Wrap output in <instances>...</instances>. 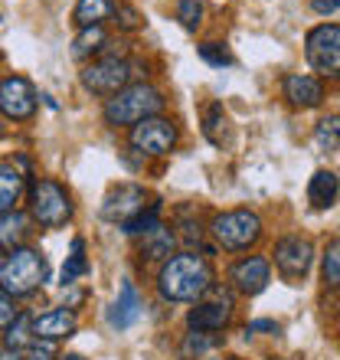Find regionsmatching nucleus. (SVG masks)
<instances>
[{
    "mask_svg": "<svg viewBox=\"0 0 340 360\" xmlns=\"http://www.w3.org/2000/svg\"><path fill=\"white\" fill-rule=\"evenodd\" d=\"M213 288V269L197 252L170 256L157 272V292L167 302H197Z\"/></svg>",
    "mask_w": 340,
    "mask_h": 360,
    "instance_id": "nucleus-1",
    "label": "nucleus"
},
{
    "mask_svg": "<svg viewBox=\"0 0 340 360\" xmlns=\"http://www.w3.org/2000/svg\"><path fill=\"white\" fill-rule=\"evenodd\" d=\"M164 108V95L157 92L148 82H131L124 86L122 92H115L108 102H105V122L112 128H128V124H138L144 118H154V115Z\"/></svg>",
    "mask_w": 340,
    "mask_h": 360,
    "instance_id": "nucleus-2",
    "label": "nucleus"
},
{
    "mask_svg": "<svg viewBox=\"0 0 340 360\" xmlns=\"http://www.w3.org/2000/svg\"><path fill=\"white\" fill-rule=\"evenodd\" d=\"M43 282H46V259L39 256L37 249L20 246L4 256V262H0V288H7L13 298L33 295Z\"/></svg>",
    "mask_w": 340,
    "mask_h": 360,
    "instance_id": "nucleus-3",
    "label": "nucleus"
},
{
    "mask_svg": "<svg viewBox=\"0 0 340 360\" xmlns=\"http://www.w3.org/2000/svg\"><path fill=\"white\" fill-rule=\"evenodd\" d=\"M30 213H33V219H37L39 226L59 229L72 219L76 203H72V193L59 180L43 177L30 187Z\"/></svg>",
    "mask_w": 340,
    "mask_h": 360,
    "instance_id": "nucleus-4",
    "label": "nucleus"
},
{
    "mask_svg": "<svg viewBox=\"0 0 340 360\" xmlns=\"http://www.w3.org/2000/svg\"><path fill=\"white\" fill-rule=\"evenodd\" d=\"M213 239L229 252H242L262 239V219L252 210H229L213 219Z\"/></svg>",
    "mask_w": 340,
    "mask_h": 360,
    "instance_id": "nucleus-5",
    "label": "nucleus"
},
{
    "mask_svg": "<svg viewBox=\"0 0 340 360\" xmlns=\"http://www.w3.org/2000/svg\"><path fill=\"white\" fill-rule=\"evenodd\" d=\"M131 79H134V66L122 56H98L79 72V82H82L85 92L108 95V98L115 92H122L124 86H131Z\"/></svg>",
    "mask_w": 340,
    "mask_h": 360,
    "instance_id": "nucleus-6",
    "label": "nucleus"
},
{
    "mask_svg": "<svg viewBox=\"0 0 340 360\" xmlns=\"http://www.w3.org/2000/svg\"><path fill=\"white\" fill-rule=\"evenodd\" d=\"M308 63L321 79H337L340 82V23H321L304 39Z\"/></svg>",
    "mask_w": 340,
    "mask_h": 360,
    "instance_id": "nucleus-7",
    "label": "nucleus"
},
{
    "mask_svg": "<svg viewBox=\"0 0 340 360\" xmlns=\"http://www.w3.org/2000/svg\"><path fill=\"white\" fill-rule=\"evenodd\" d=\"M177 122H170V118H161V115H154V118H144L131 128V148L138 154H148V158H164L177 148Z\"/></svg>",
    "mask_w": 340,
    "mask_h": 360,
    "instance_id": "nucleus-8",
    "label": "nucleus"
},
{
    "mask_svg": "<svg viewBox=\"0 0 340 360\" xmlns=\"http://www.w3.org/2000/svg\"><path fill=\"white\" fill-rule=\"evenodd\" d=\"M314 262V246L304 236H285L275 246V269L282 272L288 282H301L304 275L311 272Z\"/></svg>",
    "mask_w": 340,
    "mask_h": 360,
    "instance_id": "nucleus-9",
    "label": "nucleus"
},
{
    "mask_svg": "<svg viewBox=\"0 0 340 360\" xmlns=\"http://www.w3.org/2000/svg\"><path fill=\"white\" fill-rule=\"evenodd\" d=\"M37 112V92L23 76L0 79V115L10 122H27Z\"/></svg>",
    "mask_w": 340,
    "mask_h": 360,
    "instance_id": "nucleus-10",
    "label": "nucleus"
},
{
    "mask_svg": "<svg viewBox=\"0 0 340 360\" xmlns=\"http://www.w3.org/2000/svg\"><path fill=\"white\" fill-rule=\"evenodd\" d=\"M229 282L242 295H259L265 285L272 282V266L265 256H246L229 269Z\"/></svg>",
    "mask_w": 340,
    "mask_h": 360,
    "instance_id": "nucleus-11",
    "label": "nucleus"
},
{
    "mask_svg": "<svg viewBox=\"0 0 340 360\" xmlns=\"http://www.w3.org/2000/svg\"><path fill=\"white\" fill-rule=\"evenodd\" d=\"M144 197H148L144 187H138V184H122L118 190H112V193L105 197L102 217L108 219V223H128L134 213L144 210Z\"/></svg>",
    "mask_w": 340,
    "mask_h": 360,
    "instance_id": "nucleus-12",
    "label": "nucleus"
},
{
    "mask_svg": "<svg viewBox=\"0 0 340 360\" xmlns=\"http://www.w3.org/2000/svg\"><path fill=\"white\" fill-rule=\"evenodd\" d=\"M76 328H79V321L69 308H53V311H43L33 318V338H37V341L56 344V341H63V338H72Z\"/></svg>",
    "mask_w": 340,
    "mask_h": 360,
    "instance_id": "nucleus-13",
    "label": "nucleus"
},
{
    "mask_svg": "<svg viewBox=\"0 0 340 360\" xmlns=\"http://www.w3.org/2000/svg\"><path fill=\"white\" fill-rule=\"evenodd\" d=\"M282 89L294 108H318L324 102V82L318 76H308V72H288Z\"/></svg>",
    "mask_w": 340,
    "mask_h": 360,
    "instance_id": "nucleus-14",
    "label": "nucleus"
},
{
    "mask_svg": "<svg viewBox=\"0 0 340 360\" xmlns=\"http://www.w3.org/2000/svg\"><path fill=\"white\" fill-rule=\"evenodd\" d=\"M229 321H233V302H229V298H223V302H203L187 314L190 331L216 334V331H223Z\"/></svg>",
    "mask_w": 340,
    "mask_h": 360,
    "instance_id": "nucleus-15",
    "label": "nucleus"
},
{
    "mask_svg": "<svg viewBox=\"0 0 340 360\" xmlns=\"http://www.w3.org/2000/svg\"><path fill=\"white\" fill-rule=\"evenodd\" d=\"M141 318V295L134 288L131 282H122V292H118V302L108 308V324L124 331V328H131L134 321Z\"/></svg>",
    "mask_w": 340,
    "mask_h": 360,
    "instance_id": "nucleus-16",
    "label": "nucleus"
},
{
    "mask_svg": "<svg viewBox=\"0 0 340 360\" xmlns=\"http://www.w3.org/2000/svg\"><path fill=\"white\" fill-rule=\"evenodd\" d=\"M30 236V217L20 213V210H10V213H0V249L4 252H13L27 243Z\"/></svg>",
    "mask_w": 340,
    "mask_h": 360,
    "instance_id": "nucleus-17",
    "label": "nucleus"
},
{
    "mask_svg": "<svg viewBox=\"0 0 340 360\" xmlns=\"http://www.w3.org/2000/svg\"><path fill=\"white\" fill-rule=\"evenodd\" d=\"M340 197V180L334 171H318L308 184V200L314 210H331Z\"/></svg>",
    "mask_w": 340,
    "mask_h": 360,
    "instance_id": "nucleus-18",
    "label": "nucleus"
},
{
    "mask_svg": "<svg viewBox=\"0 0 340 360\" xmlns=\"http://www.w3.org/2000/svg\"><path fill=\"white\" fill-rule=\"evenodd\" d=\"M23 187H27V177L10 161H0V213L17 210L20 197H23Z\"/></svg>",
    "mask_w": 340,
    "mask_h": 360,
    "instance_id": "nucleus-19",
    "label": "nucleus"
},
{
    "mask_svg": "<svg viewBox=\"0 0 340 360\" xmlns=\"http://www.w3.org/2000/svg\"><path fill=\"white\" fill-rule=\"evenodd\" d=\"M115 0H79L76 4V13H72V20H76L79 30H89V27H102L108 17H115Z\"/></svg>",
    "mask_w": 340,
    "mask_h": 360,
    "instance_id": "nucleus-20",
    "label": "nucleus"
},
{
    "mask_svg": "<svg viewBox=\"0 0 340 360\" xmlns=\"http://www.w3.org/2000/svg\"><path fill=\"white\" fill-rule=\"evenodd\" d=\"M85 272H89V259H85V239H72V252H69L66 266H63L59 285H63V288H69V285H76Z\"/></svg>",
    "mask_w": 340,
    "mask_h": 360,
    "instance_id": "nucleus-21",
    "label": "nucleus"
},
{
    "mask_svg": "<svg viewBox=\"0 0 340 360\" xmlns=\"http://www.w3.org/2000/svg\"><path fill=\"white\" fill-rule=\"evenodd\" d=\"M141 252H144L148 259H164V262H167L170 252H174V233H170V229L161 223L157 229H151V233L144 236Z\"/></svg>",
    "mask_w": 340,
    "mask_h": 360,
    "instance_id": "nucleus-22",
    "label": "nucleus"
},
{
    "mask_svg": "<svg viewBox=\"0 0 340 360\" xmlns=\"http://www.w3.org/2000/svg\"><path fill=\"white\" fill-rule=\"evenodd\" d=\"M157 226H161V203H148V210L134 213L128 223H122V229L128 236H148V233Z\"/></svg>",
    "mask_w": 340,
    "mask_h": 360,
    "instance_id": "nucleus-23",
    "label": "nucleus"
},
{
    "mask_svg": "<svg viewBox=\"0 0 340 360\" xmlns=\"http://www.w3.org/2000/svg\"><path fill=\"white\" fill-rule=\"evenodd\" d=\"M314 144L318 151H340V115H327L314 128Z\"/></svg>",
    "mask_w": 340,
    "mask_h": 360,
    "instance_id": "nucleus-24",
    "label": "nucleus"
},
{
    "mask_svg": "<svg viewBox=\"0 0 340 360\" xmlns=\"http://www.w3.org/2000/svg\"><path fill=\"white\" fill-rule=\"evenodd\" d=\"M216 344H219V338H213V334H207V331H190L187 338H183V344H180V357H183V360H200L203 354L213 351Z\"/></svg>",
    "mask_w": 340,
    "mask_h": 360,
    "instance_id": "nucleus-25",
    "label": "nucleus"
},
{
    "mask_svg": "<svg viewBox=\"0 0 340 360\" xmlns=\"http://www.w3.org/2000/svg\"><path fill=\"white\" fill-rule=\"evenodd\" d=\"M105 43H108V37H105L102 27H89L79 33L76 46H72V56L76 59H85V56H95V53H102Z\"/></svg>",
    "mask_w": 340,
    "mask_h": 360,
    "instance_id": "nucleus-26",
    "label": "nucleus"
},
{
    "mask_svg": "<svg viewBox=\"0 0 340 360\" xmlns=\"http://www.w3.org/2000/svg\"><path fill=\"white\" fill-rule=\"evenodd\" d=\"M33 344V318L20 311L17 321L7 328V347L10 351H20V347H30Z\"/></svg>",
    "mask_w": 340,
    "mask_h": 360,
    "instance_id": "nucleus-27",
    "label": "nucleus"
},
{
    "mask_svg": "<svg viewBox=\"0 0 340 360\" xmlns=\"http://www.w3.org/2000/svg\"><path fill=\"white\" fill-rule=\"evenodd\" d=\"M321 272H324V285L327 288H340V239H331L324 246Z\"/></svg>",
    "mask_w": 340,
    "mask_h": 360,
    "instance_id": "nucleus-28",
    "label": "nucleus"
},
{
    "mask_svg": "<svg viewBox=\"0 0 340 360\" xmlns=\"http://www.w3.org/2000/svg\"><path fill=\"white\" fill-rule=\"evenodd\" d=\"M177 20L183 30H197L200 23H203V4H200V0H180Z\"/></svg>",
    "mask_w": 340,
    "mask_h": 360,
    "instance_id": "nucleus-29",
    "label": "nucleus"
},
{
    "mask_svg": "<svg viewBox=\"0 0 340 360\" xmlns=\"http://www.w3.org/2000/svg\"><path fill=\"white\" fill-rule=\"evenodd\" d=\"M226 124V112H223V105H209L207 108V124H203V134H207L213 144H223V134H219V128Z\"/></svg>",
    "mask_w": 340,
    "mask_h": 360,
    "instance_id": "nucleus-30",
    "label": "nucleus"
},
{
    "mask_svg": "<svg viewBox=\"0 0 340 360\" xmlns=\"http://www.w3.org/2000/svg\"><path fill=\"white\" fill-rule=\"evenodd\" d=\"M200 59L203 63H209V66H233V56H229V49L223 46V43H203L200 46Z\"/></svg>",
    "mask_w": 340,
    "mask_h": 360,
    "instance_id": "nucleus-31",
    "label": "nucleus"
},
{
    "mask_svg": "<svg viewBox=\"0 0 340 360\" xmlns=\"http://www.w3.org/2000/svg\"><path fill=\"white\" fill-rule=\"evenodd\" d=\"M17 314H20V308L13 304V295L7 288H0V331H7L10 324L17 321Z\"/></svg>",
    "mask_w": 340,
    "mask_h": 360,
    "instance_id": "nucleus-32",
    "label": "nucleus"
},
{
    "mask_svg": "<svg viewBox=\"0 0 340 360\" xmlns=\"http://www.w3.org/2000/svg\"><path fill=\"white\" fill-rule=\"evenodd\" d=\"M23 360H59L56 357V344H49V341H33L27 347V357Z\"/></svg>",
    "mask_w": 340,
    "mask_h": 360,
    "instance_id": "nucleus-33",
    "label": "nucleus"
},
{
    "mask_svg": "<svg viewBox=\"0 0 340 360\" xmlns=\"http://www.w3.org/2000/svg\"><path fill=\"white\" fill-rule=\"evenodd\" d=\"M115 17H118L115 23H118L122 30H134V27H138V20H141V17H138V10L128 7V4H118V7H115Z\"/></svg>",
    "mask_w": 340,
    "mask_h": 360,
    "instance_id": "nucleus-34",
    "label": "nucleus"
},
{
    "mask_svg": "<svg viewBox=\"0 0 340 360\" xmlns=\"http://www.w3.org/2000/svg\"><path fill=\"white\" fill-rule=\"evenodd\" d=\"M255 331H268V334H278L282 328H278V321H252L246 328V334H255Z\"/></svg>",
    "mask_w": 340,
    "mask_h": 360,
    "instance_id": "nucleus-35",
    "label": "nucleus"
},
{
    "mask_svg": "<svg viewBox=\"0 0 340 360\" xmlns=\"http://www.w3.org/2000/svg\"><path fill=\"white\" fill-rule=\"evenodd\" d=\"M311 10L314 13H334V10H340V0H314Z\"/></svg>",
    "mask_w": 340,
    "mask_h": 360,
    "instance_id": "nucleus-36",
    "label": "nucleus"
},
{
    "mask_svg": "<svg viewBox=\"0 0 340 360\" xmlns=\"http://www.w3.org/2000/svg\"><path fill=\"white\" fill-rule=\"evenodd\" d=\"M0 360H23V357H20V351H10V347H7V351L0 354Z\"/></svg>",
    "mask_w": 340,
    "mask_h": 360,
    "instance_id": "nucleus-37",
    "label": "nucleus"
},
{
    "mask_svg": "<svg viewBox=\"0 0 340 360\" xmlns=\"http://www.w3.org/2000/svg\"><path fill=\"white\" fill-rule=\"evenodd\" d=\"M63 360H85V357H82V354H66Z\"/></svg>",
    "mask_w": 340,
    "mask_h": 360,
    "instance_id": "nucleus-38",
    "label": "nucleus"
},
{
    "mask_svg": "<svg viewBox=\"0 0 340 360\" xmlns=\"http://www.w3.org/2000/svg\"><path fill=\"white\" fill-rule=\"evenodd\" d=\"M0 138H4V128H0Z\"/></svg>",
    "mask_w": 340,
    "mask_h": 360,
    "instance_id": "nucleus-39",
    "label": "nucleus"
},
{
    "mask_svg": "<svg viewBox=\"0 0 340 360\" xmlns=\"http://www.w3.org/2000/svg\"><path fill=\"white\" fill-rule=\"evenodd\" d=\"M0 354H4V347H0Z\"/></svg>",
    "mask_w": 340,
    "mask_h": 360,
    "instance_id": "nucleus-40",
    "label": "nucleus"
}]
</instances>
